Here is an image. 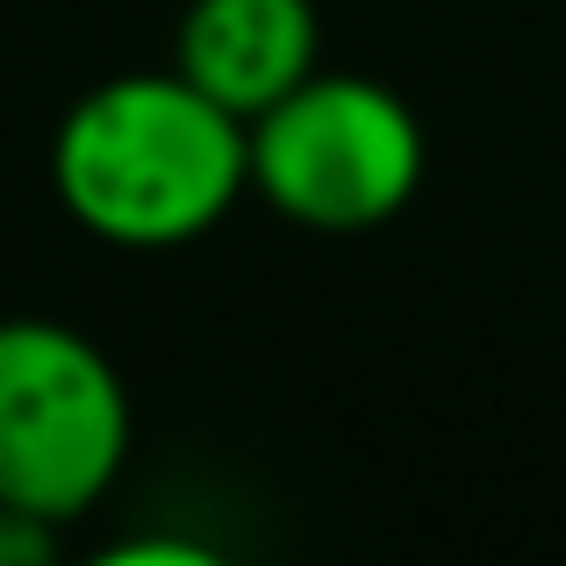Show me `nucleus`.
Listing matches in <instances>:
<instances>
[{"instance_id":"nucleus-1","label":"nucleus","mask_w":566,"mask_h":566,"mask_svg":"<svg viewBox=\"0 0 566 566\" xmlns=\"http://www.w3.org/2000/svg\"><path fill=\"white\" fill-rule=\"evenodd\" d=\"M51 187L65 216L115 251L193 244L251 187V123L187 72H123L57 123Z\"/></svg>"},{"instance_id":"nucleus-2","label":"nucleus","mask_w":566,"mask_h":566,"mask_svg":"<svg viewBox=\"0 0 566 566\" xmlns=\"http://www.w3.org/2000/svg\"><path fill=\"white\" fill-rule=\"evenodd\" d=\"M129 459V395L94 337L51 316L0 323V510L80 524Z\"/></svg>"},{"instance_id":"nucleus-3","label":"nucleus","mask_w":566,"mask_h":566,"mask_svg":"<svg viewBox=\"0 0 566 566\" xmlns=\"http://www.w3.org/2000/svg\"><path fill=\"white\" fill-rule=\"evenodd\" d=\"M423 187V123L380 80L308 72L287 101L251 115V193L323 237L395 222Z\"/></svg>"},{"instance_id":"nucleus-4","label":"nucleus","mask_w":566,"mask_h":566,"mask_svg":"<svg viewBox=\"0 0 566 566\" xmlns=\"http://www.w3.org/2000/svg\"><path fill=\"white\" fill-rule=\"evenodd\" d=\"M316 8L308 0H187L172 72H187L208 101L251 123L316 72Z\"/></svg>"},{"instance_id":"nucleus-5","label":"nucleus","mask_w":566,"mask_h":566,"mask_svg":"<svg viewBox=\"0 0 566 566\" xmlns=\"http://www.w3.org/2000/svg\"><path fill=\"white\" fill-rule=\"evenodd\" d=\"M51 545H57V524H43V516H29V510H0V566L51 559Z\"/></svg>"}]
</instances>
